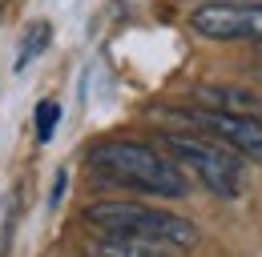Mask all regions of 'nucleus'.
Listing matches in <instances>:
<instances>
[{
    "label": "nucleus",
    "instance_id": "20e7f679",
    "mask_svg": "<svg viewBox=\"0 0 262 257\" xmlns=\"http://www.w3.org/2000/svg\"><path fill=\"white\" fill-rule=\"evenodd\" d=\"M190 29L206 40H262V4L254 0H210L190 12Z\"/></svg>",
    "mask_w": 262,
    "mask_h": 257
},
{
    "label": "nucleus",
    "instance_id": "9d476101",
    "mask_svg": "<svg viewBox=\"0 0 262 257\" xmlns=\"http://www.w3.org/2000/svg\"><path fill=\"white\" fill-rule=\"evenodd\" d=\"M61 193H65V173H57V185H53V197H49V201L57 205V201H61Z\"/></svg>",
    "mask_w": 262,
    "mask_h": 257
},
{
    "label": "nucleus",
    "instance_id": "7ed1b4c3",
    "mask_svg": "<svg viewBox=\"0 0 262 257\" xmlns=\"http://www.w3.org/2000/svg\"><path fill=\"white\" fill-rule=\"evenodd\" d=\"M162 149L173 157V165H186L214 197L234 201L242 189V165L238 153L226 149L214 137H186V133H162Z\"/></svg>",
    "mask_w": 262,
    "mask_h": 257
},
{
    "label": "nucleus",
    "instance_id": "f257e3e1",
    "mask_svg": "<svg viewBox=\"0 0 262 257\" xmlns=\"http://www.w3.org/2000/svg\"><path fill=\"white\" fill-rule=\"evenodd\" d=\"M89 165L101 177L125 185V189H141L154 197H186V177L162 149L141 145V141H101L89 153Z\"/></svg>",
    "mask_w": 262,
    "mask_h": 257
},
{
    "label": "nucleus",
    "instance_id": "f03ea898",
    "mask_svg": "<svg viewBox=\"0 0 262 257\" xmlns=\"http://www.w3.org/2000/svg\"><path fill=\"white\" fill-rule=\"evenodd\" d=\"M85 221L101 229L105 237H145L169 249H190L198 245V225L190 217H178L158 205H141V201H93L85 209Z\"/></svg>",
    "mask_w": 262,
    "mask_h": 257
},
{
    "label": "nucleus",
    "instance_id": "1a4fd4ad",
    "mask_svg": "<svg viewBox=\"0 0 262 257\" xmlns=\"http://www.w3.org/2000/svg\"><path fill=\"white\" fill-rule=\"evenodd\" d=\"M57 125H61V105L57 100H40L36 105V137L40 141H53Z\"/></svg>",
    "mask_w": 262,
    "mask_h": 257
},
{
    "label": "nucleus",
    "instance_id": "0eeeda50",
    "mask_svg": "<svg viewBox=\"0 0 262 257\" xmlns=\"http://www.w3.org/2000/svg\"><path fill=\"white\" fill-rule=\"evenodd\" d=\"M93 257H169V245L145 237H101L93 241Z\"/></svg>",
    "mask_w": 262,
    "mask_h": 257
},
{
    "label": "nucleus",
    "instance_id": "39448f33",
    "mask_svg": "<svg viewBox=\"0 0 262 257\" xmlns=\"http://www.w3.org/2000/svg\"><path fill=\"white\" fill-rule=\"evenodd\" d=\"M186 121L206 128L214 141H222L238 157L262 161V121H254V117H238V113H222V109H190Z\"/></svg>",
    "mask_w": 262,
    "mask_h": 257
},
{
    "label": "nucleus",
    "instance_id": "423d86ee",
    "mask_svg": "<svg viewBox=\"0 0 262 257\" xmlns=\"http://www.w3.org/2000/svg\"><path fill=\"white\" fill-rule=\"evenodd\" d=\"M198 96H202L210 109H222V113H238V117L262 121V96L250 93V89H238V85H202Z\"/></svg>",
    "mask_w": 262,
    "mask_h": 257
},
{
    "label": "nucleus",
    "instance_id": "6e6552de",
    "mask_svg": "<svg viewBox=\"0 0 262 257\" xmlns=\"http://www.w3.org/2000/svg\"><path fill=\"white\" fill-rule=\"evenodd\" d=\"M49 40H53V29H49V20H33L25 36H20V53H16V72H25L29 64L49 48Z\"/></svg>",
    "mask_w": 262,
    "mask_h": 257
}]
</instances>
